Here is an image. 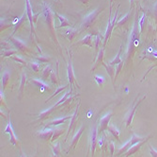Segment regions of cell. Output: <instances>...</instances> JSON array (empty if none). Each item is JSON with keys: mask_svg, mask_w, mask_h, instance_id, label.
Returning a JSON list of instances; mask_svg holds the SVG:
<instances>
[{"mask_svg": "<svg viewBox=\"0 0 157 157\" xmlns=\"http://www.w3.org/2000/svg\"><path fill=\"white\" fill-rule=\"evenodd\" d=\"M67 72H68V78H69V82L70 85L73 87V82H76V78L73 73V63H72V59L71 57L69 58V63H68V68H67Z\"/></svg>", "mask_w": 157, "mask_h": 157, "instance_id": "30bf717a", "label": "cell"}, {"mask_svg": "<svg viewBox=\"0 0 157 157\" xmlns=\"http://www.w3.org/2000/svg\"><path fill=\"white\" fill-rule=\"evenodd\" d=\"M72 117H60V118H57V119H54L52 121H50L48 124L45 125V128H49L51 126H59L60 124H63V123L66 121V120H68V119H71Z\"/></svg>", "mask_w": 157, "mask_h": 157, "instance_id": "4fadbf2b", "label": "cell"}, {"mask_svg": "<svg viewBox=\"0 0 157 157\" xmlns=\"http://www.w3.org/2000/svg\"><path fill=\"white\" fill-rule=\"evenodd\" d=\"M26 5H27V13L28 16V19L30 21V25H31V29L34 31V27H33V21H36V18L33 16L32 13V9L30 7V3H29V0H26Z\"/></svg>", "mask_w": 157, "mask_h": 157, "instance_id": "5bb4252c", "label": "cell"}, {"mask_svg": "<svg viewBox=\"0 0 157 157\" xmlns=\"http://www.w3.org/2000/svg\"><path fill=\"white\" fill-rule=\"evenodd\" d=\"M31 83H34L36 84L37 86L41 87V90H44V89H47V90H50V87L48 86V84H46L45 82H44L43 81L41 80H39V78H33V80L30 81Z\"/></svg>", "mask_w": 157, "mask_h": 157, "instance_id": "9a60e30c", "label": "cell"}, {"mask_svg": "<svg viewBox=\"0 0 157 157\" xmlns=\"http://www.w3.org/2000/svg\"><path fill=\"white\" fill-rule=\"evenodd\" d=\"M91 35H87V36H86L83 40H82V44H88L89 47H92V43L91 42Z\"/></svg>", "mask_w": 157, "mask_h": 157, "instance_id": "4316f807", "label": "cell"}, {"mask_svg": "<svg viewBox=\"0 0 157 157\" xmlns=\"http://www.w3.org/2000/svg\"><path fill=\"white\" fill-rule=\"evenodd\" d=\"M52 150H53V157H59L61 149H60V143L58 142L55 143L54 146H52Z\"/></svg>", "mask_w": 157, "mask_h": 157, "instance_id": "ffe728a7", "label": "cell"}, {"mask_svg": "<svg viewBox=\"0 0 157 157\" xmlns=\"http://www.w3.org/2000/svg\"><path fill=\"white\" fill-rule=\"evenodd\" d=\"M103 58H104V50L102 49V50H101V51L99 52V54H98V57H97V59H96V61H95V64H94V66H93L92 70H94L99 64H103V63H103Z\"/></svg>", "mask_w": 157, "mask_h": 157, "instance_id": "44dd1931", "label": "cell"}, {"mask_svg": "<svg viewBox=\"0 0 157 157\" xmlns=\"http://www.w3.org/2000/svg\"><path fill=\"white\" fill-rule=\"evenodd\" d=\"M131 148V141L130 140H128L124 145L122 146V147L119 150V152H118V154L119 155H120L121 153H124V152H126L129 149Z\"/></svg>", "mask_w": 157, "mask_h": 157, "instance_id": "d4e9b609", "label": "cell"}, {"mask_svg": "<svg viewBox=\"0 0 157 157\" xmlns=\"http://www.w3.org/2000/svg\"><path fill=\"white\" fill-rule=\"evenodd\" d=\"M5 132L6 133H9V136H10V143H12L13 146H19V141H18V138L17 136L14 134V131H13V128H12V121L10 119L8 121V124H7V127L5 129Z\"/></svg>", "mask_w": 157, "mask_h": 157, "instance_id": "5b68a950", "label": "cell"}, {"mask_svg": "<svg viewBox=\"0 0 157 157\" xmlns=\"http://www.w3.org/2000/svg\"><path fill=\"white\" fill-rule=\"evenodd\" d=\"M9 70H6L3 75H2V78H1V83H2V90L6 88L7 84L9 83Z\"/></svg>", "mask_w": 157, "mask_h": 157, "instance_id": "2e32d148", "label": "cell"}, {"mask_svg": "<svg viewBox=\"0 0 157 157\" xmlns=\"http://www.w3.org/2000/svg\"><path fill=\"white\" fill-rule=\"evenodd\" d=\"M12 40H13V41H12L13 44H15L16 47H18V48H19L20 49H22V50L25 49V48H25V44H24V43H22V42H21L20 40H18V39H12Z\"/></svg>", "mask_w": 157, "mask_h": 157, "instance_id": "83f0119b", "label": "cell"}, {"mask_svg": "<svg viewBox=\"0 0 157 157\" xmlns=\"http://www.w3.org/2000/svg\"><path fill=\"white\" fill-rule=\"evenodd\" d=\"M55 15L57 16V17L59 19V21H60V26H59V27H70V26H71V24L69 23L68 20H67L65 17L59 15L58 13H55Z\"/></svg>", "mask_w": 157, "mask_h": 157, "instance_id": "7402d4cb", "label": "cell"}, {"mask_svg": "<svg viewBox=\"0 0 157 157\" xmlns=\"http://www.w3.org/2000/svg\"><path fill=\"white\" fill-rule=\"evenodd\" d=\"M152 137V136H150L146 140H144V141H142V142H139V143H137V144H136V145H134V146H132V147L125 152V154H126V157H129L130 155H132V154H134V153H136L139 149H140V147L143 145V144H145V142H147L148 141V139L149 138H151Z\"/></svg>", "mask_w": 157, "mask_h": 157, "instance_id": "7c38bea8", "label": "cell"}, {"mask_svg": "<svg viewBox=\"0 0 157 157\" xmlns=\"http://www.w3.org/2000/svg\"><path fill=\"white\" fill-rule=\"evenodd\" d=\"M110 1H111V2H112V1H113V0H110Z\"/></svg>", "mask_w": 157, "mask_h": 157, "instance_id": "b9f144b4", "label": "cell"}, {"mask_svg": "<svg viewBox=\"0 0 157 157\" xmlns=\"http://www.w3.org/2000/svg\"><path fill=\"white\" fill-rule=\"evenodd\" d=\"M145 18H146V16H145V14H143L142 17H141V20H140V22H139V27H140L139 30H140V31H141V29H142V26H143V23H144Z\"/></svg>", "mask_w": 157, "mask_h": 157, "instance_id": "d590c367", "label": "cell"}, {"mask_svg": "<svg viewBox=\"0 0 157 157\" xmlns=\"http://www.w3.org/2000/svg\"><path fill=\"white\" fill-rule=\"evenodd\" d=\"M84 130H85V125H82L80 127V129L75 132L74 136L73 137V140H72V143H71V146H70V149L68 150V151H67V152H69L71 150H74L75 149V147L77 146V143H78V141H79V139H80V137L82 136Z\"/></svg>", "mask_w": 157, "mask_h": 157, "instance_id": "ba28073f", "label": "cell"}, {"mask_svg": "<svg viewBox=\"0 0 157 157\" xmlns=\"http://www.w3.org/2000/svg\"><path fill=\"white\" fill-rule=\"evenodd\" d=\"M145 98H146V96H144L141 99H139L137 103H134V104L130 108L129 112L127 113V115L125 116V119H124V121H125V123H126V127H127V128L132 124V120H133V117H134V113H136V111H137V107L139 106V104L142 102V100H143V99H145Z\"/></svg>", "mask_w": 157, "mask_h": 157, "instance_id": "3957f363", "label": "cell"}, {"mask_svg": "<svg viewBox=\"0 0 157 157\" xmlns=\"http://www.w3.org/2000/svg\"><path fill=\"white\" fill-rule=\"evenodd\" d=\"M79 107H80V104H78L76 109H75V112L73 113V115L72 116V118L70 119V125H69V129H68V132H67V136L66 138H68V136H70V133L75 130V126H76V123H77V118H78V111H79Z\"/></svg>", "mask_w": 157, "mask_h": 157, "instance_id": "8992f818", "label": "cell"}, {"mask_svg": "<svg viewBox=\"0 0 157 157\" xmlns=\"http://www.w3.org/2000/svg\"><path fill=\"white\" fill-rule=\"evenodd\" d=\"M64 132H65V130H64V129H60V128H54V134H53V137H52L51 141H52V142L55 141V140H57V139L61 136V134H62Z\"/></svg>", "mask_w": 157, "mask_h": 157, "instance_id": "d6986e66", "label": "cell"}, {"mask_svg": "<svg viewBox=\"0 0 157 157\" xmlns=\"http://www.w3.org/2000/svg\"><path fill=\"white\" fill-rule=\"evenodd\" d=\"M109 147H110V151H111V156L113 157L114 154V151H115V145L113 142H109Z\"/></svg>", "mask_w": 157, "mask_h": 157, "instance_id": "836d02e7", "label": "cell"}, {"mask_svg": "<svg viewBox=\"0 0 157 157\" xmlns=\"http://www.w3.org/2000/svg\"><path fill=\"white\" fill-rule=\"evenodd\" d=\"M112 115H113V113H112V112H109V113H107L105 117H103L100 119L99 128H98V134H101L102 132H104L105 131H106L108 129L109 121L111 119Z\"/></svg>", "mask_w": 157, "mask_h": 157, "instance_id": "277c9868", "label": "cell"}, {"mask_svg": "<svg viewBox=\"0 0 157 157\" xmlns=\"http://www.w3.org/2000/svg\"><path fill=\"white\" fill-rule=\"evenodd\" d=\"M127 17H128V13L123 17V19H121V20H120L119 22H118V25H121V24H123L124 23V21H126L127 20Z\"/></svg>", "mask_w": 157, "mask_h": 157, "instance_id": "74e56055", "label": "cell"}, {"mask_svg": "<svg viewBox=\"0 0 157 157\" xmlns=\"http://www.w3.org/2000/svg\"><path fill=\"white\" fill-rule=\"evenodd\" d=\"M21 157H27L25 153H23V152H21Z\"/></svg>", "mask_w": 157, "mask_h": 157, "instance_id": "60d3db41", "label": "cell"}, {"mask_svg": "<svg viewBox=\"0 0 157 157\" xmlns=\"http://www.w3.org/2000/svg\"><path fill=\"white\" fill-rule=\"evenodd\" d=\"M118 13V12H117ZM117 13L115 14V17L113 19H109L108 20V24H107V28H106V31H105V44H106L109 36H110V33L113 29L114 26H115V23H116V19H117Z\"/></svg>", "mask_w": 157, "mask_h": 157, "instance_id": "8fae6325", "label": "cell"}, {"mask_svg": "<svg viewBox=\"0 0 157 157\" xmlns=\"http://www.w3.org/2000/svg\"><path fill=\"white\" fill-rule=\"evenodd\" d=\"M54 134V128H45L44 131L37 132V136L44 140H51Z\"/></svg>", "mask_w": 157, "mask_h": 157, "instance_id": "9c48e42d", "label": "cell"}, {"mask_svg": "<svg viewBox=\"0 0 157 157\" xmlns=\"http://www.w3.org/2000/svg\"><path fill=\"white\" fill-rule=\"evenodd\" d=\"M102 12V9H97L92 10L91 13H89L87 15H86L83 19V22L81 24V30H84L86 29H87L89 26H91L93 22L95 21L96 17L98 16V14Z\"/></svg>", "mask_w": 157, "mask_h": 157, "instance_id": "7a4b0ae2", "label": "cell"}, {"mask_svg": "<svg viewBox=\"0 0 157 157\" xmlns=\"http://www.w3.org/2000/svg\"><path fill=\"white\" fill-rule=\"evenodd\" d=\"M41 63H30V66H31V68H32V70L34 71V72H39V70H40V68H41V64H40Z\"/></svg>", "mask_w": 157, "mask_h": 157, "instance_id": "f1b7e54d", "label": "cell"}, {"mask_svg": "<svg viewBox=\"0 0 157 157\" xmlns=\"http://www.w3.org/2000/svg\"><path fill=\"white\" fill-rule=\"evenodd\" d=\"M94 78H95V80L97 81L98 84H100V85H102V84H103V82H104V81H105L103 77H99V76H95Z\"/></svg>", "mask_w": 157, "mask_h": 157, "instance_id": "d6a6232c", "label": "cell"}, {"mask_svg": "<svg viewBox=\"0 0 157 157\" xmlns=\"http://www.w3.org/2000/svg\"><path fill=\"white\" fill-rule=\"evenodd\" d=\"M50 77H51V81H52V82L55 83V84H57V83H58V78H57V75L55 74V72H52L51 75H50Z\"/></svg>", "mask_w": 157, "mask_h": 157, "instance_id": "1f68e13d", "label": "cell"}, {"mask_svg": "<svg viewBox=\"0 0 157 157\" xmlns=\"http://www.w3.org/2000/svg\"><path fill=\"white\" fill-rule=\"evenodd\" d=\"M97 141H98V129L94 127L91 129V151L92 157H94Z\"/></svg>", "mask_w": 157, "mask_h": 157, "instance_id": "52a82bcc", "label": "cell"}, {"mask_svg": "<svg viewBox=\"0 0 157 157\" xmlns=\"http://www.w3.org/2000/svg\"><path fill=\"white\" fill-rule=\"evenodd\" d=\"M107 130H108V132H109L117 140L120 139V131L118 130V128H117L115 125H109Z\"/></svg>", "mask_w": 157, "mask_h": 157, "instance_id": "e0dca14e", "label": "cell"}, {"mask_svg": "<svg viewBox=\"0 0 157 157\" xmlns=\"http://www.w3.org/2000/svg\"><path fill=\"white\" fill-rule=\"evenodd\" d=\"M79 1H80L81 3H83V4H87V3L88 2V0H79Z\"/></svg>", "mask_w": 157, "mask_h": 157, "instance_id": "ab89813d", "label": "cell"}, {"mask_svg": "<svg viewBox=\"0 0 157 157\" xmlns=\"http://www.w3.org/2000/svg\"><path fill=\"white\" fill-rule=\"evenodd\" d=\"M67 87H68V85H66V86H62V87H59V88L57 89V91H55V93H54V94H53V95H52V96H51V97H50L48 99H47V100H46V101H48V100H50L51 98H53L55 96H57L58 94H59L60 92H62V91L64 90V89H66Z\"/></svg>", "mask_w": 157, "mask_h": 157, "instance_id": "f546056e", "label": "cell"}, {"mask_svg": "<svg viewBox=\"0 0 157 157\" xmlns=\"http://www.w3.org/2000/svg\"><path fill=\"white\" fill-rule=\"evenodd\" d=\"M76 30L75 29H69L68 30L66 31V34L68 35V38H70V40H72L74 36H75V34H76Z\"/></svg>", "mask_w": 157, "mask_h": 157, "instance_id": "484cf974", "label": "cell"}, {"mask_svg": "<svg viewBox=\"0 0 157 157\" xmlns=\"http://www.w3.org/2000/svg\"><path fill=\"white\" fill-rule=\"evenodd\" d=\"M120 63H121V60H120V50L119 51V53H118V55H117L116 59H114L109 64H110V65H115V64Z\"/></svg>", "mask_w": 157, "mask_h": 157, "instance_id": "4dcf8cb0", "label": "cell"}, {"mask_svg": "<svg viewBox=\"0 0 157 157\" xmlns=\"http://www.w3.org/2000/svg\"><path fill=\"white\" fill-rule=\"evenodd\" d=\"M71 94H72V90H69L68 92H66L65 93V95L59 100V101L55 103L54 106H52L51 108H49V109H47V110H45V111H43V112H41V113L39 115V118H38V121L39 120H43V119H45V118H47L53 112L57 109L59 106H60V105H62L63 106V104L65 103V101L67 99L69 98V97L71 96Z\"/></svg>", "mask_w": 157, "mask_h": 157, "instance_id": "6da1fadb", "label": "cell"}, {"mask_svg": "<svg viewBox=\"0 0 157 157\" xmlns=\"http://www.w3.org/2000/svg\"><path fill=\"white\" fill-rule=\"evenodd\" d=\"M150 152L152 157H157V151H155L152 146H150Z\"/></svg>", "mask_w": 157, "mask_h": 157, "instance_id": "e575fe53", "label": "cell"}, {"mask_svg": "<svg viewBox=\"0 0 157 157\" xmlns=\"http://www.w3.org/2000/svg\"><path fill=\"white\" fill-rule=\"evenodd\" d=\"M26 81H27V74H26V73H23V74H22V78H21V84H20V88H19L20 98H21L22 96H23V94H24Z\"/></svg>", "mask_w": 157, "mask_h": 157, "instance_id": "ac0fdd59", "label": "cell"}, {"mask_svg": "<svg viewBox=\"0 0 157 157\" xmlns=\"http://www.w3.org/2000/svg\"><path fill=\"white\" fill-rule=\"evenodd\" d=\"M105 66V68L107 70V73L108 75L110 76V78H112V81L114 82V78H115V68H114V65H106L105 63H103Z\"/></svg>", "mask_w": 157, "mask_h": 157, "instance_id": "603a6c76", "label": "cell"}, {"mask_svg": "<svg viewBox=\"0 0 157 157\" xmlns=\"http://www.w3.org/2000/svg\"><path fill=\"white\" fill-rule=\"evenodd\" d=\"M52 72H53V70H52V68H51V66H50V65L46 66L45 68L43 69L42 74H41L42 80H45V78H47L51 75V73H52Z\"/></svg>", "mask_w": 157, "mask_h": 157, "instance_id": "cb8c5ba5", "label": "cell"}, {"mask_svg": "<svg viewBox=\"0 0 157 157\" xmlns=\"http://www.w3.org/2000/svg\"><path fill=\"white\" fill-rule=\"evenodd\" d=\"M16 52V50H12V51H8V52H5L4 53V56H5V57H6V56H10V55H12V54H14Z\"/></svg>", "mask_w": 157, "mask_h": 157, "instance_id": "f35d334b", "label": "cell"}, {"mask_svg": "<svg viewBox=\"0 0 157 157\" xmlns=\"http://www.w3.org/2000/svg\"><path fill=\"white\" fill-rule=\"evenodd\" d=\"M13 60L16 61V62H19L21 63H23V64H26V61L23 60V59H21V58H19V57H13Z\"/></svg>", "mask_w": 157, "mask_h": 157, "instance_id": "8d00e7d4", "label": "cell"}]
</instances>
